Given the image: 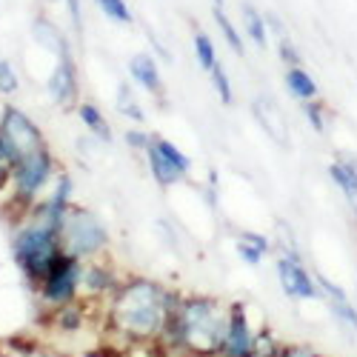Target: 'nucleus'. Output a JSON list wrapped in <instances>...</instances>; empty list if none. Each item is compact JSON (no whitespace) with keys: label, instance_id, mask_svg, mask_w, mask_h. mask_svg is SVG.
<instances>
[{"label":"nucleus","instance_id":"f257e3e1","mask_svg":"<svg viewBox=\"0 0 357 357\" xmlns=\"http://www.w3.org/2000/svg\"><path fill=\"white\" fill-rule=\"evenodd\" d=\"M183 291L163 286L152 278H129L117 286L106 306V326L112 335L129 343H158L172 309Z\"/></svg>","mask_w":357,"mask_h":357},{"label":"nucleus","instance_id":"f03ea898","mask_svg":"<svg viewBox=\"0 0 357 357\" xmlns=\"http://www.w3.org/2000/svg\"><path fill=\"white\" fill-rule=\"evenodd\" d=\"M231 303L212 294H181L160 335V351L177 357H220Z\"/></svg>","mask_w":357,"mask_h":357},{"label":"nucleus","instance_id":"7ed1b4c3","mask_svg":"<svg viewBox=\"0 0 357 357\" xmlns=\"http://www.w3.org/2000/svg\"><path fill=\"white\" fill-rule=\"evenodd\" d=\"M57 241H61L63 255L77 257V260H92V257L106 255L109 229L92 209L72 203L61 215V223H57Z\"/></svg>","mask_w":357,"mask_h":357},{"label":"nucleus","instance_id":"20e7f679","mask_svg":"<svg viewBox=\"0 0 357 357\" xmlns=\"http://www.w3.org/2000/svg\"><path fill=\"white\" fill-rule=\"evenodd\" d=\"M57 160L52 155V149H40V152L29 155L23 160L15 163L12 169V183H9V192H12V200L26 212L29 206H35L52 186V181L57 177Z\"/></svg>","mask_w":357,"mask_h":357},{"label":"nucleus","instance_id":"39448f33","mask_svg":"<svg viewBox=\"0 0 357 357\" xmlns=\"http://www.w3.org/2000/svg\"><path fill=\"white\" fill-rule=\"evenodd\" d=\"M46 137H43V129L29 117L23 109L17 106H3V114H0V149L9 155L12 163L29 158L46 149Z\"/></svg>","mask_w":357,"mask_h":357},{"label":"nucleus","instance_id":"423d86ee","mask_svg":"<svg viewBox=\"0 0 357 357\" xmlns=\"http://www.w3.org/2000/svg\"><path fill=\"white\" fill-rule=\"evenodd\" d=\"M80 272H83V260L69 257V255L57 257L46 275V280L38 289L43 306L57 309V306H66V303L77 301L80 297Z\"/></svg>","mask_w":357,"mask_h":357},{"label":"nucleus","instance_id":"0eeeda50","mask_svg":"<svg viewBox=\"0 0 357 357\" xmlns=\"http://www.w3.org/2000/svg\"><path fill=\"white\" fill-rule=\"evenodd\" d=\"M275 272H278L280 289L291 297V301H317V297H323L317 278L303 266L297 252H280L278 263H275Z\"/></svg>","mask_w":357,"mask_h":357},{"label":"nucleus","instance_id":"6e6552de","mask_svg":"<svg viewBox=\"0 0 357 357\" xmlns=\"http://www.w3.org/2000/svg\"><path fill=\"white\" fill-rule=\"evenodd\" d=\"M46 92L57 106H77L80 100V77H77V61H75V52L72 43H66L61 52L54 54V69L46 80Z\"/></svg>","mask_w":357,"mask_h":357},{"label":"nucleus","instance_id":"1a4fd4ad","mask_svg":"<svg viewBox=\"0 0 357 357\" xmlns=\"http://www.w3.org/2000/svg\"><path fill=\"white\" fill-rule=\"evenodd\" d=\"M257 332H260V326H255V320H252V306L249 303H231L229 329L223 337L220 357H249L255 349Z\"/></svg>","mask_w":357,"mask_h":357},{"label":"nucleus","instance_id":"9d476101","mask_svg":"<svg viewBox=\"0 0 357 357\" xmlns=\"http://www.w3.org/2000/svg\"><path fill=\"white\" fill-rule=\"evenodd\" d=\"M129 77L149 92L152 98H160L166 95V83H163V75H160V66H158V57L149 54V52H137L129 57Z\"/></svg>","mask_w":357,"mask_h":357},{"label":"nucleus","instance_id":"9b49d317","mask_svg":"<svg viewBox=\"0 0 357 357\" xmlns=\"http://www.w3.org/2000/svg\"><path fill=\"white\" fill-rule=\"evenodd\" d=\"M152 137H155V135H152ZM143 158H146L149 174H152V181H155L160 189H172V186H177V183H183V181H186V174L160 152V149L155 146V140L149 143V149L143 152Z\"/></svg>","mask_w":357,"mask_h":357},{"label":"nucleus","instance_id":"f8f14e48","mask_svg":"<svg viewBox=\"0 0 357 357\" xmlns=\"http://www.w3.org/2000/svg\"><path fill=\"white\" fill-rule=\"evenodd\" d=\"M234 249H237V257H241L246 266H260L263 255L272 252V241L260 231H241L234 237Z\"/></svg>","mask_w":357,"mask_h":357},{"label":"nucleus","instance_id":"ddd939ff","mask_svg":"<svg viewBox=\"0 0 357 357\" xmlns=\"http://www.w3.org/2000/svg\"><path fill=\"white\" fill-rule=\"evenodd\" d=\"M283 83H286V89H289V95H291L294 100H301V103L320 98V86H317V80H314L303 66H286V72H283Z\"/></svg>","mask_w":357,"mask_h":357},{"label":"nucleus","instance_id":"4468645a","mask_svg":"<svg viewBox=\"0 0 357 357\" xmlns=\"http://www.w3.org/2000/svg\"><path fill=\"white\" fill-rule=\"evenodd\" d=\"M241 17H243V35L252 40V46H257L260 52L269 49L272 35L266 29V17L255 3H241Z\"/></svg>","mask_w":357,"mask_h":357},{"label":"nucleus","instance_id":"2eb2a0df","mask_svg":"<svg viewBox=\"0 0 357 357\" xmlns=\"http://www.w3.org/2000/svg\"><path fill=\"white\" fill-rule=\"evenodd\" d=\"M77 117H80V123L92 132L100 143H112L114 140V132H112V126H109V121H106V114H103V109L98 106V103H92V100H80L77 106Z\"/></svg>","mask_w":357,"mask_h":357},{"label":"nucleus","instance_id":"dca6fc26","mask_svg":"<svg viewBox=\"0 0 357 357\" xmlns=\"http://www.w3.org/2000/svg\"><path fill=\"white\" fill-rule=\"evenodd\" d=\"M32 38H35V43L40 46V49H46V52H52V54H57L61 52L69 40H66V35H63V29L57 26V23H52L46 15H38L35 20H32Z\"/></svg>","mask_w":357,"mask_h":357},{"label":"nucleus","instance_id":"f3484780","mask_svg":"<svg viewBox=\"0 0 357 357\" xmlns=\"http://www.w3.org/2000/svg\"><path fill=\"white\" fill-rule=\"evenodd\" d=\"M329 177H332V183L343 192V197L349 200V206L357 212V172L343 158H337V160L329 163Z\"/></svg>","mask_w":357,"mask_h":357},{"label":"nucleus","instance_id":"a211bd4d","mask_svg":"<svg viewBox=\"0 0 357 357\" xmlns=\"http://www.w3.org/2000/svg\"><path fill=\"white\" fill-rule=\"evenodd\" d=\"M212 20L215 26L220 29V35L226 40V46L237 54V57H246V46H243V35H241V29L234 26V20L226 15V6H212Z\"/></svg>","mask_w":357,"mask_h":357},{"label":"nucleus","instance_id":"6ab92c4d","mask_svg":"<svg viewBox=\"0 0 357 357\" xmlns=\"http://www.w3.org/2000/svg\"><path fill=\"white\" fill-rule=\"evenodd\" d=\"M192 52H195V61H197V66L209 75L212 69H215V63L220 61L218 57V46H215V40L203 32V29H195L192 32Z\"/></svg>","mask_w":357,"mask_h":357},{"label":"nucleus","instance_id":"aec40b11","mask_svg":"<svg viewBox=\"0 0 357 357\" xmlns=\"http://www.w3.org/2000/svg\"><path fill=\"white\" fill-rule=\"evenodd\" d=\"M114 109L121 112L123 117H129L132 123H146V112H143V106H140V100H137V95H135V89L123 80L121 86H117V95H114Z\"/></svg>","mask_w":357,"mask_h":357},{"label":"nucleus","instance_id":"412c9836","mask_svg":"<svg viewBox=\"0 0 357 357\" xmlns=\"http://www.w3.org/2000/svg\"><path fill=\"white\" fill-rule=\"evenodd\" d=\"M95 6L117 26H132L135 23V15L129 9V0H95Z\"/></svg>","mask_w":357,"mask_h":357},{"label":"nucleus","instance_id":"4be33fe9","mask_svg":"<svg viewBox=\"0 0 357 357\" xmlns=\"http://www.w3.org/2000/svg\"><path fill=\"white\" fill-rule=\"evenodd\" d=\"M286 343H280V337L272 332V329H266V326H260V332L255 337V349L249 357H280Z\"/></svg>","mask_w":357,"mask_h":357},{"label":"nucleus","instance_id":"5701e85b","mask_svg":"<svg viewBox=\"0 0 357 357\" xmlns=\"http://www.w3.org/2000/svg\"><path fill=\"white\" fill-rule=\"evenodd\" d=\"M209 80H212V89H215V95L220 98V103L223 106H231L234 103V86H231V77H229V72H226V66L220 61L209 72Z\"/></svg>","mask_w":357,"mask_h":357},{"label":"nucleus","instance_id":"b1692460","mask_svg":"<svg viewBox=\"0 0 357 357\" xmlns=\"http://www.w3.org/2000/svg\"><path fill=\"white\" fill-rule=\"evenodd\" d=\"M152 140H155V146L160 149V152H163V155H166L177 169H181V172L189 177V172H192V158L183 152V149H181V146H174V143H172V140H166V137H160V135H155Z\"/></svg>","mask_w":357,"mask_h":357},{"label":"nucleus","instance_id":"393cba45","mask_svg":"<svg viewBox=\"0 0 357 357\" xmlns=\"http://www.w3.org/2000/svg\"><path fill=\"white\" fill-rule=\"evenodd\" d=\"M303 114H306V123H309L317 135H326V129H329V114H326V103H323L320 98L306 100V103H303Z\"/></svg>","mask_w":357,"mask_h":357},{"label":"nucleus","instance_id":"a878e982","mask_svg":"<svg viewBox=\"0 0 357 357\" xmlns=\"http://www.w3.org/2000/svg\"><path fill=\"white\" fill-rule=\"evenodd\" d=\"M329 312L335 314V320L349 332H357V306H351L349 297L343 301H329Z\"/></svg>","mask_w":357,"mask_h":357},{"label":"nucleus","instance_id":"bb28decb","mask_svg":"<svg viewBox=\"0 0 357 357\" xmlns=\"http://www.w3.org/2000/svg\"><path fill=\"white\" fill-rule=\"evenodd\" d=\"M278 57H280V63L283 66H303V54H301V49L294 46V40L286 35V38H278Z\"/></svg>","mask_w":357,"mask_h":357},{"label":"nucleus","instance_id":"cd10ccee","mask_svg":"<svg viewBox=\"0 0 357 357\" xmlns=\"http://www.w3.org/2000/svg\"><path fill=\"white\" fill-rule=\"evenodd\" d=\"M17 86H20V80H17L15 66L6 61V57H0V95H3V98L15 95V92H17Z\"/></svg>","mask_w":357,"mask_h":357},{"label":"nucleus","instance_id":"c85d7f7f","mask_svg":"<svg viewBox=\"0 0 357 357\" xmlns=\"http://www.w3.org/2000/svg\"><path fill=\"white\" fill-rule=\"evenodd\" d=\"M123 140H126V146L132 149V152H146L149 149V143H152V135H149L146 129H140V126H132V129H126V135H123Z\"/></svg>","mask_w":357,"mask_h":357},{"label":"nucleus","instance_id":"c756f323","mask_svg":"<svg viewBox=\"0 0 357 357\" xmlns=\"http://www.w3.org/2000/svg\"><path fill=\"white\" fill-rule=\"evenodd\" d=\"M63 9H66V17L75 29V35L83 38V0H61Z\"/></svg>","mask_w":357,"mask_h":357},{"label":"nucleus","instance_id":"7c9ffc66","mask_svg":"<svg viewBox=\"0 0 357 357\" xmlns=\"http://www.w3.org/2000/svg\"><path fill=\"white\" fill-rule=\"evenodd\" d=\"M263 17H266V29H269V35H275V38H286V26H283V20H280L278 12L266 9Z\"/></svg>","mask_w":357,"mask_h":357},{"label":"nucleus","instance_id":"2f4dec72","mask_svg":"<svg viewBox=\"0 0 357 357\" xmlns=\"http://www.w3.org/2000/svg\"><path fill=\"white\" fill-rule=\"evenodd\" d=\"M280 357H326V354H320L312 346H301V343H297V346H283Z\"/></svg>","mask_w":357,"mask_h":357},{"label":"nucleus","instance_id":"473e14b6","mask_svg":"<svg viewBox=\"0 0 357 357\" xmlns=\"http://www.w3.org/2000/svg\"><path fill=\"white\" fill-rule=\"evenodd\" d=\"M146 38H149V43H152V49H155V52L163 57V61L169 63V61H172V54H169V49H166V46H163V43L155 38V32H152V29H149V32H146Z\"/></svg>","mask_w":357,"mask_h":357},{"label":"nucleus","instance_id":"72a5a7b5","mask_svg":"<svg viewBox=\"0 0 357 357\" xmlns=\"http://www.w3.org/2000/svg\"><path fill=\"white\" fill-rule=\"evenodd\" d=\"M212 6H226V0H212Z\"/></svg>","mask_w":357,"mask_h":357},{"label":"nucleus","instance_id":"f704fd0d","mask_svg":"<svg viewBox=\"0 0 357 357\" xmlns=\"http://www.w3.org/2000/svg\"><path fill=\"white\" fill-rule=\"evenodd\" d=\"M43 3H46V6H52V3H61V0H43Z\"/></svg>","mask_w":357,"mask_h":357}]
</instances>
